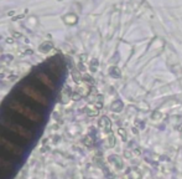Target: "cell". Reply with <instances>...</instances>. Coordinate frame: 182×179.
<instances>
[{
    "mask_svg": "<svg viewBox=\"0 0 182 179\" xmlns=\"http://www.w3.org/2000/svg\"><path fill=\"white\" fill-rule=\"evenodd\" d=\"M105 126V131H109L110 130V122H109V119L107 118V117H104V118H102V121H101V126Z\"/></svg>",
    "mask_w": 182,
    "mask_h": 179,
    "instance_id": "cell-3",
    "label": "cell"
},
{
    "mask_svg": "<svg viewBox=\"0 0 182 179\" xmlns=\"http://www.w3.org/2000/svg\"><path fill=\"white\" fill-rule=\"evenodd\" d=\"M119 134L123 137V139H124V141L126 139V132H125V130H122V128H120V130H119Z\"/></svg>",
    "mask_w": 182,
    "mask_h": 179,
    "instance_id": "cell-5",
    "label": "cell"
},
{
    "mask_svg": "<svg viewBox=\"0 0 182 179\" xmlns=\"http://www.w3.org/2000/svg\"><path fill=\"white\" fill-rule=\"evenodd\" d=\"M110 75H113V76H115V77H119L120 76V72L118 71V69H111V71H110Z\"/></svg>",
    "mask_w": 182,
    "mask_h": 179,
    "instance_id": "cell-4",
    "label": "cell"
},
{
    "mask_svg": "<svg viewBox=\"0 0 182 179\" xmlns=\"http://www.w3.org/2000/svg\"><path fill=\"white\" fill-rule=\"evenodd\" d=\"M129 174H130L131 179H140L141 178V174H140V172L138 169H131L129 172Z\"/></svg>",
    "mask_w": 182,
    "mask_h": 179,
    "instance_id": "cell-1",
    "label": "cell"
},
{
    "mask_svg": "<svg viewBox=\"0 0 182 179\" xmlns=\"http://www.w3.org/2000/svg\"><path fill=\"white\" fill-rule=\"evenodd\" d=\"M111 107H113V111L118 112V111H120L123 108V103H122V101H115L113 105H111Z\"/></svg>",
    "mask_w": 182,
    "mask_h": 179,
    "instance_id": "cell-2",
    "label": "cell"
}]
</instances>
